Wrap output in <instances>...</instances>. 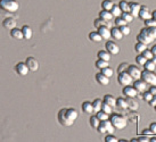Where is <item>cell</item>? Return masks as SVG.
<instances>
[{
  "label": "cell",
  "instance_id": "cell-1",
  "mask_svg": "<svg viewBox=\"0 0 156 142\" xmlns=\"http://www.w3.org/2000/svg\"><path fill=\"white\" fill-rule=\"evenodd\" d=\"M109 121L112 122V124L115 127V130H123L126 129V125H128V121H126V117L120 115V114H115V113L111 114Z\"/></svg>",
  "mask_w": 156,
  "mask_h": 142
},
{
  "label": "cell",
  "instance_id": "cell-2",
  "mask_svg": "<svg viewBox=\"0 0 156 142\" xmlns=\"http://www.w3.org/2000/svg\"><path fill=\"white\" fill-rule=\"evenodd\" d=\"M0 7L7 13H16L20 9V2L17 0H0Z\"/></svg>",
  "mask_w": 156,
  "mask_h": 142
},
{
  "label": "cell",
  "instance_id": "cell-3",
  "mask_svg": "<svg viewBox=\"0 0 156 142\" xmlns=\"http://www.w3.org/2000/svg\"><path fill=\"white\" fill-rule=\"evenodd\" d=\"M57 118H58V122L61 123V125L65 126V127H69L74 124V122L67 116L66 114V108H63L58 112V115H57Z\"/></svg>",
  "mask_w": 156,
  "mask_h": 142
},
{
  "label": "cell",
  "instance_id": "cell-4",
  "mask_svg": "<svg viewBox=\"0 0 156 142\" xmlns=\"http://www.w3.org/2000/svg\"><path fill=\"white\" fill-rule=\"evenodd\" d=\"M141 78L147 83L148 85H156V74L152 71L145 69L141 72Z\"/></svg>",
  "mask_w": 156,
  "mask_h": 142
},
{
  "label": "cell",
  "instance_id": "cell-5",
  "mask_svg": "<svg viewBox=\"0 0 156 142\" xmlns=\"http://www.w3.org/2000/svg\"><path fill=\"white\" fill-rule=\"evenodd\" d=\"M117 82H119L121 85H124V86L131 85L132 82H133V78H132L128 72H123V73H119Z\"/></svg>",
  "mask_w": 156,
  "mask_h": 142
},
{
  "label": "cell",
  "instance_id": "cell-6",
  "mask_svg": "<svg viewBox=\"0 0 156 142\" xmlns=\"http://www.w3.org/2000/svg\"><path fill=\"white\" fill-rule=\"evenodd\" d=\"M137 40H138L139 42H143V43H145V44H147V46L148 44H151V43L154 41V39H153L152 36L148 34L144 29L140 31V33L137 35Z\"/></svg>",
  "mask_w": 156,
  "mask_h": 142
},
{
  "label": "cell",
  "instance_id": "cell-7",
  "mask_svg": "<svg viewBox=\"0 0 156 142\" xmlns=\"http://www.w3.org/2000/svg\"><path fill=\"white\" fill-rule=\"evenodd\" d=\"M15 71H16V73H17L20 76H26V75L29 74V72H30V68H29V66H27L26 63H23L22 61V63L16 64Z\"/></svg>",
  "mask_w": 156,
  "mask_h": 142
},
{
  "label": "cell",
  "instance_id": "cell-8",
  "mask_svg": "<svg viewBox=\"0 0 156 142\" xmlns=\"http://www.w3.org/2000/svg\"><path fill=\"white\" fill-rule=\"evenodd\" d=\"M25 63L27 64V66H29V68H30L31 72H37V71L39 69V67H40L38 59H35L34 57H32V56L27 57V58H26V61H25Z\"/></svg>",
  "mask_w": 156,
  "mask_h": 142
},
{
  "label": "cell",
  "instance_id": "cell-9",
  "mask_svg": "<svg viewBox=\"0 0 156 142\" xmlns=\"http://www.w3.org/2000/svg\"><path fill=\"white\" fill-rule=\"evenodd\" d=\"M123 95H126V98H136L137 95H138V91L137 89L134 88V86H131V85H126L123 88Z\"/></svg>",
  "mask_w": 156,
  "mask_h": 142
},
{
  "label": "cell",
  "instance_id": "cell-10",
  "mask_svg": "<svg viewBox=\"0 0 156 142\" xmlns=\"http://www.w3.org/2000/svg\"><path fill=\"white\" fill-rule=\"evenodd\" d=\"M128 73L130 74L131 76L133 78V80H138V78H141V71H140L138 66H136V65H129Z\"/></svg>",
  "mask_w": 156,
  "mask_h": 142
},
{
  "label": "cell",
  "instance_id": "cell-11",
  "mask_svg": "<svg viewBox=\"0 0 156 142\" xmlns=\"http://www.w3.org/2000/svg\"><path fill=\"white\" fill-rule=\"evenodd\" d=\"M133 86L136 88V89H137V91H138L139 93H144L145 91L147 90L148 84L145 81H144L143 78H138V80H136V81H134Z\"/></svg>",
  "mask_w": 156,
  "mask_h": 142
},
{
  "label": "cell",
  "instance_id": "cell-12",
  "mask_svg": "<svg viewBox=\"0 0 156 142\" xmlns=\"http://www.w3.org/2000/svg\"><path fill=\"white\" fill-rule=\"evenodd\" d=\"M106 50L111 54V55H117L120 52V47L117 46L114 41H107L106 42Z\"/></svg>",
  "mask_w": 156,
  "mask_h": 142
},
{
  "label": "cell",
  "instance_id": "cell-13",
  "mask_svg": "<svg viewBox=\"0 0 156 142\" xmlns=\"http://www.w3.org/2000/svg\"><path fill=\"white\" fill-rule=\"evenodd\" d=\"M98 32H99V34L101 35L103 40H109L111 36H112V34H111V29H109L107 25L100 26L99 29H98Z\"/></svg>",
  "mask_w": 156,
  "mask_h": 142
},
{
  "label": "cell",
  "instance_id": "cell-14",
  "mask_svg": "<svg viewBox=\"0 0 156 142\" xmlns=\"http://www.w3.org/2000/svg\"><path fill=\"white\" fill-rule=\"evenodd\" d=\"M2 26H4L6 30L12 31L13 29H15L17 26V22H16V19H14V18L8 17L2 22Z\"/></svg>",
  "mask_w": 156,
  "mask_h": 142
},
{
  "label": "cell",
  "instance_id": "cell-15",
  "mask_svg": "<svg viewBox=\"0 0 156 142\" xmlns=\"http://www.w3.org/2000/svg\"><path fill=\"white\" fill-rule=\"evenodd\" d=\"M139 18L143 19V21L152 18V13L149 12V8H148L147 6H141V9L139 12Z\"/></svg>",
  "mask_w": 156,
  "mask_h": 142
},
{
  "label": "cell",
  "instance_id": "cell-16",
  "mask_svg": "<svg viewBox=\"0 0 156 142\" xmlns=\"http://www.w3.org/2000/svg\"><path fill=\"white\" fill-rule=\"evenodd\" d=\"M10 38H13L14 40H17V41L24 39L22 29H17V27L13 29V30L10 31Z\"/></svg>",
  "mask_w": 156,
  "mask_h": 142
},
{
  "label": "cell",
  "instance_id": "cell-17",
  "mask_svg": "<svg viewBox=\"0 0 156 142\" xmlns=\"http://www.w3.org/2000/svg\"><path fill=\"white\" fill-rule=\"evenodd\" d=\"M141 9V5L139 2H130V13L136 17H139V12Z\"/></svg>",
  "mask_w": 156,
  "mask_h": 142
},
{
  "label": "cell",
  "instance_id": "cell-18",
  "mask_svg": "<svg viewBox=\"0 0 156 142\" xmlns=\"http://www.w3.org/2000/svg\"><path fill=\"white\" fill-rule=\"evenodd\" d=\"M96 80H97V82L99 83L100 85H108L109 84V80L111 78H107V76H105L103 73H98L97 75H96Z\"/></svg>",
  "mask_w": 156,
  "mask_h": 142
},
{
  "label": "cell",
  "instance_id": "cell-19",
  "mask_svg": "<svg viewBox=\"0 0 156 142\" xmlns=\"http://www.w3.org/2000/svg\"><path fill=\"white\" fill-rule=\"evenodd\" d=\"M111 34H112V38L114 40H122L123 39V33L121 32V30H120V27H113V29H111Z\"/></svg>",
  "mask_w": 156,
  "mask_h": 142
},
{
  "label": "cell",
  "instance_id": "cell-20",
  "mask_svg": "<svg viewBox=\"0 0 156 142\" xmlns=\"http://www.w3.org/2000/svg\"><path fill=\"white\" fill-rule=\"evenodd\" d=\"M22 31H23V35H24V39L25 40L32 39V36H33V31L31 29V26L24 25L22 27Z\"/></svg>",
  "mask_w": 156,
  "mask_h": 142
},
{
  "label": "cell",
  "instance_id": "cell-21",
  "mask_svg": "<svg viewBox=\"0 0 156 142\" xmlns=\"http://www.w3.org/2000/svg\"><path fill=\"white\" fill-rule=\"evenodd\" d=\"M99 17L101 19H104L106 22H111L113 19V14L111 13V10H105V9H101V12L99 13Z\"/></svg>",
  "mask_w": 156,
  "mask_h": 142
},
{
  "label": "cell",
  "instance_id": "cell-22",
  "mask_svg": "<svg viewBox=\"0 0 156 142\" xmlns=\"http://www.w3.org/2000/svg\"><path fill=\"white\" fill-rule=\"evenodd\" d=\"M82 110L86 114H92V112H95L94 109V103L91 101H84L82 103Z\"/></svg>",
  "mask_w": 156,
  "mask_h": 142
},
{
  "label": "cell",
  "instance_id": "cell-23",
  "mask_svg": "<svg viewBox=\"0 0 156 142\" xmlns=\"http://www.w3.org/2000/svg\"><path fill=\"white\" fill-rule=\"evenodd\" d=\"M66 114H67V116H69L73 122H75L78 119L79 113L76 109H74V108H66Z\"/></svg>",
  "mask_w": 156,
  "mask_h": 142
},
{
  "label": "cell",
  "instance_id": "cell-24",
  "mask_svg": "<svg viewBox=\"0 0 156 142\" xmlns=\"http://www.w3.org/2000/svg\"><path fill=\"white\" fill-rule=\"evenodd\" d=\"M116 107L119 109H123V110H126L129 108L128 106V100L126 98H117L116 99Z\"/></svg>",
  "mask_w": 156,
  "mask_h": 142
},
{
  "label": "cell",
  "instance_id": "cell-25",
  "mask_svg": "<svg viewBox=\"0 0 156 142\" xmlns=\"http://www.w3.org/2000/svg\"><path fill=\"white\" fill-rule=\"evenodd\" d=\"M103 101L106 103H108V105H111L112 107H116V98L112 95H105Z\"/></svg>",
  "mask_w": 156,
  "mask_h": 142
},
{
  "label": "cell",
  "instance_id": "cell-26",
  "mask_svg": "<svg viewBox=\"0 0 156 142\" xmlns=\"http://www.w3.org/2000/svg\"><path fill=\"white\" fill-rule=\"evenodd\" d=\"M89 39H90V41L95 43H99L103 41V38L99 34V32H91V33H89Z\"/></svg>",
  "mask_w": 156,
  "mask_h": 142
},
{
  "label": "cell",
  "instance_id": "cell-27",
  "mask_svg": "<svg viewBox=\"0 0 156 142\" xmlns=\"http://www.w3.org/2000/svg\"><path fill=\"white\" fill-rule=\"evenodd\" d=\"M89 122H90V126L92 127V129L97 130L98 129V126L100 125V119L98 118L97 116H91L90 119H89Z\"/></svg>",
  "mask_w": 156,
  "mask_h": 142
},
{
  "label": "cell",
  "instance_id": "cell-28",
  "mask_svg": "<svg viewBox=\"0 0 156 142\" xmlns=\"http://www.w3.org/2000/svg\"><path fill=\"white\" fill-rule=\"evenodd\" d=\"M119 6H120V8L122 9L123 13L130 12V2H128L126 0H121V1L119 2Z\"/></svg>",
  "mask_w": 156,
  "mask_h": 142
},
{
  "label": "cell",
  "instance_id": "cell-29",
  "mask_svg": "<svg viewBox=\"0 0 156 142\" xmlns=\"http://www.w3.org/2000/svg\"><path fill=\"white\" fill-rule=\"evenodd\" d=\"M128 106H129V109L131 110H137L139 108V103L137 101H134V98H128Z\"/></svg>",
  "mask_w": 156,
  "mask_h": 142
},
{
  "label": "cell",
  "instance_id": "cell-30",
  "mask_svg": "<svg viewBox=\"0 0 156 142\" xmlns=\"http://www.w3.org/2000/svg\"><path fill=\"white\" fill-rule=\"evenodd\" d=\"M111 13L113 14V16H114V17H120L123 12H122V9L120 8V6H119V5H114V6H113V8L111 9Z\"/></svg>",
  "mask_w": 156,
  "mask_h": 142
},
{
  "label": "cell",
  "instance_id": "cell-31",
  "mask_svg": "<svg viewBox=\"0 0 156 142\" xmlns=\"http://www.w3.org/2000/svg\"><path fill=\"white\" fill-rule=\"evenodd\" d=\"M98 58H99V59H104V61H111V54H109L107 50H101V51L98 52Z\"/></svg>",
  "mask_w": 156,
  "mask_h": 142
},
{
  "label": "cell",
  "instance_id": "cell-32",
  "mask_svg": "<svg viewBox=\"0 0 156 142\" xmlns=\"http://www.w3.org/2000/svg\"><path fill=\"white\" fill-rule=\"evenodd\" d=\"M146 49H147V44H145V43H143V42H139V41H138V43L134 46V50L138 52V54H143Z\"/></svg>",
  "mask_w": 156,
  "mask_h": 142
},
{
  "label": "cell",
  "instance_id": "cell-33",
  "mask_svg": "<svg viewBox=\"0 0 156 142\" xmlns=\"http://www.w3.org/2000/svg\"><path fill=\"white\" fill-rule=\"evenodd\" d=\"M113 6H114V2L112 0H104L101 2V8L105 9V10H111L113 8Z\"/></svg>",
  "mask_w": 156,
  "mask_h": 142
},
{
  "label": "cell",
  "instance_id": "cell-34",
  "mask_svg": "<svg viewBox=\"0 0 156 142\" xmlns=\"http://www.w3.org/2000/svg\"><path fill=\"white\" fill-rule=\"evenodd\" d=\"M100 73H103L105 75V76H107V78H112L113 74H114V71H113L109 66H107V67H105V68H101L100 69Z\"/></svg>",
  "mask_w": 156,
  "mask_h": 142
},
{
  "label": "cell",
  "instance_id": "cell-35",
  "mask_svg": "<svg viewBox=\"0 0 156 142\" xmlns=\"http://www.w3.org/2000/svg\"><path fill=\"white\" fill-rule=\"evenodd\" d=\"M107 66H109V61H104V59H98V61H96V67L97 68H105V67H107Z\"/></svg>",
  "mask_w": 156,
  "mask_h": 142
},
{
  "label": "cell",
  "instance_id": "cell-36",
  "mask_svg": "<svg viewBox=\"0 0 156 142\" xmlns=\"http://www.w3.org/2000/svg\"><path fill=\"white\" fill-rule=\"evenodd\" d=\"M96 116L99 118L100 121L103 122V121H107V119H109V114H107V113H105V112H103V110H99V112L97 113V115Z\"/></svg>",
  "mask_w": 156,
  "mask_h": 142
},
{
  "label": "cell",
  "instance_id": "cell-37",
  "mask_svg": "<svg viewBox=\"0 0 156 142\" xmlns=\"http://www.w3.org/2000/svg\"><path fill=\"white\" fill-rule=\"evenodd\" d=\"M103 124L106 126V129H107V132H108L109 134H112L114 131H115V127L113 126L112 122L109 121V119H107V121H103Z\"/></svg>",
  "mask_w": 156,
  "mask_h": 142
},
{
  "label": "cell",
  "instance_id": "cell-38",
  "mask_svg": "<svg viewBox=\"0 0 156 142\" xmlns=\"http://www.w3.org/2000/svg\"><path fill=\"white\" fill-rule=\"evenodd\" d=\"M144 67H145V69H147V71H152V72H154V71L156 69V64L153 61H146V64L144 65Z\"/></svg>",
  "mask_w": 156,
  "mask_h": 142
},
{
  "label": "cell",
  "instance_id": "cell-39",
  "mask_svg": "<svg viewBox=\"0 0 156 142\" xmlns=\"http://www.w3.org/2000/svg\"><path fill=\"white\" fill-rule=\"evenodd\" d=\"M94 109H95V113H98L99 110H101V105H103V101L101 99H95L94 100Z\"/></svg>",
  "mask_w": 156,
  "mask_h": 142
},
{
  "label": "cell",
  "instance_id": "cell-40",
  "mask_svg": "<svg viewBox=\"0 0 156 142\" xmlns=\"http://www.w3.org/2000/svg\"><path fill=\"white\" fill-rule=\"evenodd\" d=\"M101 110L111 115V114L113 113V107L111 106V105H108V103H106V102L103 101V105H101Z\"/></svg>",
  "mask_w": 156,
  "mask_h": 142
},
{
  "label": "cell",
  "instance_id": "cell-41",
  "mask_svg": "<svg viewBox=\"0 0 156 142\" xmlns=\"http://www.w3.org/2000/svg\"><path fill=\"white\" fill-rule=\"evenodd\" d=\"M121 16L123 18H124V19H126V21L128 22V23H131V22H133V19H134V16L130 13V12H126V13H122Z\"/></svg>",
  "mask_w": 156,
  "mask_h": 142
},
{
  "label": "cell",
  "instance_id": "cell-42",
  "mask_svg": "<svg viewBox=\"0 0 156 142\" xmlns=\"http://www.w3.org/2000/svg\"><path fill=\"white\" fill-rule=\"evenodd\" d=\"M107 23L108 22H106L104 21V19H101V18H97V19H95V22H94V25H95V27L98 30L100 26H103V25H107Z\"/></svg>",
  "mask_w": 156,
  "mask_h": 142
},
{
  "label": "cell",
  "instance_id": "cell-43",
  "mask_svg": "<svg viewBox=\"0 0 156 142\" xmlns=\"http://www.w3.org/2000/svg\"><path fill=\"white\" fill-rule=\"evenodd\" d=\"M128 68H129V64H128V63H122V64H120L119 67H117V73L128 72Z\"/></svg>",
  "mask_w": 156,
  "mask_h": 142
},
{
  "label": "cell",
  "instance_id": "cell-44",
  "mask_svg": "<svg viewBox=\"0 0 156 142\" xmlns=\"http://www.w3.org/2000/svg\"><path fill=\"white\" fill-rule=\"evenodd\" d=\"M144 30L146 31V32H147L148 34L151 35L154 40L156 39V26H155V27H145Z\"/></svg>",
  "mask_w": 156,
  "mask_h": 142
},
{
  "label": "cell",
  "instance_id": "cell-45",
  "mask_svg": "<svg viewBox=\"0 0 156 142\" xmlns=\"http://www.w3.org/2000/svg\"><path fill=\"white\" fill-rule=\"evenodd\" d=\"M126 24H128V22L122 17V16H120V17H116V19H115V25H116L117 27H121V26L126 25Z\"/></svg>",
  "mask_w": 156,
  "mask_h": 142
},
{
  "label": "cell",
  "instance_id": "cell-46",
  "mask_svg": "<svg viewBox=\"0 0 156 142\" xmlns=\"http://www.w3.org/2000/svg\"><path fill=\"white\" fill-rule=\"evenodd\" d=\"M141 55H143V56L145 57L147 61H152L153 57H154V54H153L152 50H149V49H146V50H145V51H144Z\"/></svg>",
  "mask_w": 156,
  "mask_h": 142
},
{
  "label": "cell",
  "instance_id": "cell-47",
  "mask_svg": "<svg viewBox=\"0 0 156 142\" xmlns=\"http://www.w3.org/2000/svg\"><path fill=\"white\" fill-rule=\"evenodd\" d=\"M136 61H137V64H138V65H141V66H144V65L146 64L147 59H146V58H145L141 54H139L138 56L136 57Z\"/></svg>",
  "mask_w": 156,
  "mask_h": 142
},
{
  "label": "cell",
  "instance_id": "cell-48",
  "mask_svg": "<svg viewBox=\"0 0 156 142\" xmlns=\"http://www.w3.org/2000/svg\"><path fill=\"white\" fill-rule=\"evenodd\" d=\"M144 23H145V26H146V27H155V26H156V21L154 19V18L146 19Z\"/></svg>",
  "mask_w": 156,
  "mask_h": 142
},
{
  "label": "cell",
  "instance_id": "cell-49",
  "mask_svg": "<svg viewBox=\"0 0 156 142\" xmlns=\"http://www.w3.org/2000/svg\"><path fill=\"white\" fill-rule=\"evenodd\" d=\"M153 97H154V95H153L149 91H145L143 93V99L145 100V101H147V102H149V101L153 99Z\"/></svg>",
  "mask_w": 156,
  "mask_h": 142
},
{
  "label": "cell",
  "instance_id": "cell-50",
  "mask_svg": "<svg viewBox=\"0 0 156 142\" xmlns=\"http://www.w3.org/2000/svg\"><path fill=\"white\" fill-rule=\"evenodd\" d=\"M119 138H116L115 135H113V134H108L106 138H105V142H119Z\"/></svg>",
  "mask_w": 156,
  "mask_h": 142
},
{
  "label": "cell",
  "instance_id": "cell-51",
  "mask_svg": "<svg viewBox=\"0 0 156 142\" xmlns=\"http://www.w3.org/2000/svg\"><path fill=\"white\" fill-rule=\"evenodd\" d=\"M120 30H121V32L123 33V35H129L131 33V30H130V27L128 26V24L126 25H123L120 27Z\"/></svg>",
  "mask_w": 156,
  "mask_h": 142
},
{
  "label": "cell",
  "instance_id": "cell-52",
  "mask_svg": "<svg viewBox=\"0 0 156 142\" xmlns=\"http://www.w3.org/2000/svg\"><path fill=\"white\" fill-rule=\"evenodd\" d=\"M97 131H98V132H99L100 134L108 133V132H107V129H106V126H105V125L103 124V122H100V125L98 126V129H97Z\"/></svg>",
  "mask_w": 156,
  "mask_h": 142
},
{
  "label": "cell",
  "instance_id": "cell-53",
  "mask_svg": "<svg viewBox=\"0 0 156 142\" xmlns=\"http://www.w3.org/2000/svg\"><path fill=\"white\" fill-rule=\"evenodd\" d=\"M137 139V141L138 142H148L149 140H151V138L149 137H146V135H140V137H138V138H136Z\"/></svg>",
  "mask_w": 156,
  "mask_h": 142
},
{
  "label": "cell",
  "instance_id": "cell-54",
  "mask_svg": "<svg viewBox=\"0 0 156 142\" xmlns=\"http://www.w3.org/2000/svg\"><path fill=\"white\" fill-rule=\"evenodd\" d=\"M143 134H144V135H146V137H149V138H151L154 133L152 132V130H151V129H145V130H144Z\"/></svg>",
  "mask_w": 156,
  "mask_h": 142
},
{
  "label": "cell",
  "instance_id": "cell-55",
  "mask_svg": "<svg viewBox=\"0 0 156 142\" xmlns=\"http://www.w3.org/2000/svg\"><path fill=\"white\" fill-rule=\"evenodd\" d=\"M148 91H149L153 95H156V85H151V88H149Z\"/></svg>",
  "mask_w": 156,
  "mask_h": 142
},
{
  "label": "cell",
  "instance_id": "cell-56",
  "mask_svg": "<svg viewBox=\"0 0 156 142\" xmlns=\"http://www.w3.org/2000/svg\"><path fill=\"white\" fill-rule=\"evenodd\" d=\"M149 129L152 130V132L154 134H156V123L155 122H154V123H152V124H151V126H149Z\"/></svg>",
  "mask_w": 156,
  "mask_h": 142
},
{
  "label": "cell",
  "instance_id": "cell-57",
  "mask_svg": "<svg viewBox=\"0 0 156 142\" xmlns=\"http://www.w3.org/2000/svg\"><path fill=\"white\" fill-rule=\"evenodd\" d=\"M148 103H149L152 107H155V106H156V95H154V97H153V99L151 100Z\"/></svg>",
  "mask_w": 156,
  "mask_h": 142
},
{
  "label": "cell",
  "instance_id": "cell-58",
  "mask_svg": "<svg viewBox=\"0 0 156 142\" xmlns=\"http://www.w3.org/2000/svg\"><path fill=\"white\" fill-rule=\"evenodd\" d=\"M151 50H152V52L154 54V56H155V55H156V44L152 48V49H151Z\"/></svg>",
  "mask_w": 156,
  "mask_h": 142
},
{
  "label": "cell",
  "instance_id": "cell-59",
  "mask_svg": "<svg viewBox=\"0 0 156 142\" xmlns=\"http://www.w3.org/2000/svg\"><path fill=\"white\" fill-rule=\"evenodd\" d=\"M152 18H154V19L156 21V10H154V12L152 13Z\"/></svg>",
  "mask_w": 156,
  "mask_h": 142
},
{
  "label": "cell",
  "instance_id": "cell-60",
  "mask_svg": "<svg viewBox=\"0 0 156 142\" xmlns=\"http://www.w3.org/2000/svg\"><path fill=\"white\" fill-rule=\"evenodd\" d=\"M151 142H156V138H151V140H149Z\"/></svg>",
  "mask_w": 156,
  "mask_h": 142
},
{
  "label": "cell",
  "instance_id": "cell-61",
  "mask_svg": "<svg viewBox=\"0 0 156 142\" xmlns=\"http://www.w3.org/2000/svg\"><path fill=\"white\" fill-rule=\"evenodd\" d=\"M152 61H154V63H155V64H156V55H155V56H154V57H153V59H152Z\"/></svg>",
  "mask_w": 156,
  "mask_h": 142
},
{
  "label": "cell",
  "instance_id": "cell-62",
  "mask_svg": "<svg viewBox=\"0 0 156 142\" xmlns=\"http://www.w3.org/2000/svg\"><path fill=\"white\" fill-rule=\"evenodd\" d=\"M126 141H128L126 139H121V140H120V142H126Z\"/></svg>",
  "mask_w": 156,
  "mask_h": 142
},
{
  "label": "cell",
  "instance_id": "cell-63",
  "mask_svg": "<svg viewBox=\"0 0 156 142\" xmlns=\"http://www.w3.org/2000/svg\"><path fill=\"white\" fill-rule=\"evenodd\" d=\"M154 108H155V110H156V106H155V107H154Z\"/></svg>",
  "mask_w": 156,
  "mask_h": 142
}]
</instances>
